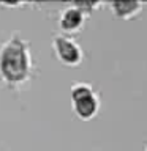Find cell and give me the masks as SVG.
Listing matches in <instances>:
<instances>
[{
  "instance_id": "7a4b0ae2",
  "label": "cell",
  "mask_w": 147,
  "mask_h": 151,
  "mask_svg": "<svg viewBox=\"0 0 147 151\" xmlns=\"http://www.w3.org/2000/svg\"><path fill=\"white\" fill-rule=\"evenodd\" d=\"M71 102L74 113L81 120H90L98 110V99L85 83H78L71 88Z\"/></svg>"
},
{
  "instance_id": "6da1fadb",
  "label": "cell",
  "mask_w": 147,
  "mask_h": 151,
  "mask_svg": "<svg viewBox=\"0 0 147 151\" xmlns=\"http://www.w3.org/2000/svg\"><path fill=\"white\" fill-rule=\"evenodd\" d=\"M0 71L8 82H21L28 73V57L25 42L19 38H13L2 49Z\"/></svg>"
},
{
  "instance_id": "5b68a950",
  "label": "cell",
  "mask_w": 147,
  "mask_h": 151,
  "mask_svg": "<svg viewBox=\"0 0 147 151\" xmlns=\"http://www.w3.org/2000/svg\"><path fill=\"white\" fill-rule=\"evenodd\" d=\"M112 13L116 16L122 17V19H128L133 14H136L141 8L139 2H135V0H130V2H111L109 3Z\"/></svg>"
},
{
  "instance_id": "8992f818",
  "label": "cell",
  "mask_w": 147,
  "mask_h": 151,
  "mask_svg": "<svg viewBox=\"0 0 147 151\" xmlns=\"http://www.w3.org/2000/svg\"><path fill=\"white\" fill-rule=\"evenodd\" d=\"M71 5H73L74 8H78L79 11L84 14V13H92L100 3H97V2H84V0H82V2H73Z\"/></svg>"
},
{
  "instance_id": "3957f363",
  "label": "cell",
  "mask_w": 147,
  "mask_h": 151,
  "mask_svg": "<svg viewBox=\"0 0 147 151\" xmlns=\"http://www.w3.org/2000/svg\"><path fill=\"white\" fill-rule=\"evenodd\" d=\"M52 44H54L57 58H59L62 63L70 65V66L78 65V61L81 60V49L70 40V38L57 35L54 38V42H52Z\"/></svg>"
},
{
  "instance_id": "277c9868",
  "label": "cell",
  "mask_w": 147,
  "mask_h": 151,
  "mask_svg": "<svg viewBox=\"0 0 147 151\" xmlns=\"http://www.w3.org/2000/svg\"><path fill=\"white\" fill-rule=\"evenodd\" d=\"M82 22H84V14L81 13L78 8H74L73 5L66 8L59 19L60 28L65 32H76Z\"/></svg>"
}]
</instances>
